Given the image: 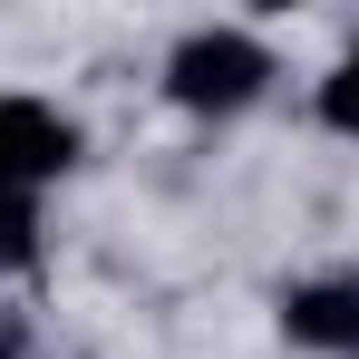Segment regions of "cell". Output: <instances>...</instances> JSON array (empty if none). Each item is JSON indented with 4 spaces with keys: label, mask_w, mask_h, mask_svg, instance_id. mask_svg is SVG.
<instances>
[{
    "label": "cell",
    "mask_w": 359,
    "mask_h": 359,
    "mask_svg": "<svg viewBox=\"0 0 359 359\" xmlns=\"http://www.w3.org/2000/svg\"><path fill=\"white\" fill-rule=\"evenodd\" d=\"M282 340L311 359H359V272H311L282 292Z\"/></svg>",
    "instance_id": "cell-3"
},
{
    "label": "cell",
    "mask_w": 359,
    "mask_h": 359,
    "mask_svg": "<svg viewBox=\"0 0 359 359\" xmlns=\"http://www.w3.org/2000/svg\"><path fill=\"white\" fill-rule=\"evenodd\" d=\"M156 78H165V97H175L184 117H243V107H262V97H272L282 59H272V39H262V29L204 20V29H184L175 49H165Z\"/></svg>",
    "instance_id": "cell-1"
},
{
    "label": "cell",
    "mask_w": 359,
    "mask_h": 359,
    "mask_svg": "<svg viewBox=\"0 0 359 359\" xmlns=\"http://www.w3.org/2000/svg\"><path fill=\"white\" fill-rule=\"evenodd\" d=\"M311 117L330 126V136H359V39H350L330 68H320V88H311Z\"/></svg>",
    "instance_id": "cell-4"
},
{
    "label": "cell",
    "mask_w": 359,
    "mask_h": 359,
    "mask_svg": "<svg viewBox=\"0 0 359 359\" xmlns=\"http://www.w3.org/2000/svg\"><path fill=\"white\" fill-rule=\"evenodd\" d=\"M0 359H29V320L20 311H0Z\"/></svg>",
    "instance_id": "cell-6"
},
{
    "label": "cell",
    "mask_w": 359,
    "mask_h": 359,
    "mask_svg": "<svg viewBox=\"0 0 359 359\" xmlns=\"http://www.w3.org/2000/svg\"><path fill=\"white\" fill-rule=\"evenodd\" d=\"M0 272H39V194H0Z\"/></svg>",
    "instance_id": "cell-5"
},
{
    "label": "cell",
    "mask_w": 359,
    "mask_h": 359,
    "mask_svg": "<svg viewBox=\"0 0 359 359\" xmlns=\"http://www.w3.org/2000/svg\"><path fill=\"white\" fill-rule=\"evenodd\" d=\"M78 117L49 97H0V194H49L78 165Z\"/></svg>",
    "instance_id": "cell-2"
}]
</instances>
